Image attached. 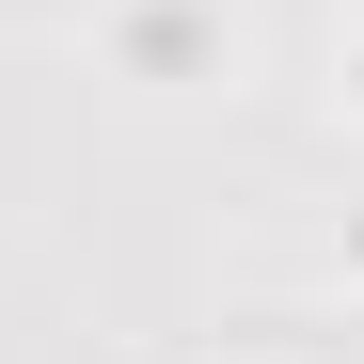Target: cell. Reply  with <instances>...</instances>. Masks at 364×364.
Masks as SVG:
<instances>
[{
  "instance_id": "obj_1",
  "label": "cell",
  "mask_w": 364,
  "mask_h": 364,
  "mask_svg": "<svg viewBox=\"0 0 364 364\" xmlns=\"http://www.w3.org/2000/svg\"><path fill=\"white\" fill-rule=\"evenodd\" d=\"M111 48H127V64L174 95V80H206L237 32H222V0H127V16H111Z\"/></svg>"
}]
</instances>
